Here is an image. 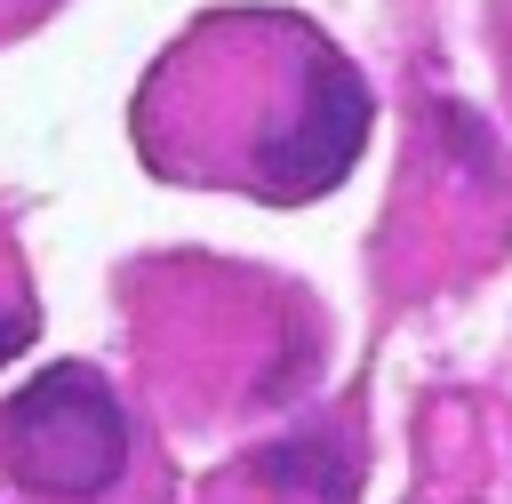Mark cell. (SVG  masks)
I'll return each mask as SVG.
<instances>
[{"mask_svg": "<svg viewBox=\"0 0 512 504\" xmlns=\"http://www.w3.org/2000/svg\"><path fill=\"white\" fill-rule=\"evenodd\" d=\"M0 472L32 504H136V432L120 392L64 360L0 408Z\"/></svg>", "mask_w": 512, "mask_h": 504, "instance_id": "obj_2", "label": "cell"}, {"mask_svg": "<svg viewBox=\"0 0 512 504\" xmlns=\"http://www.w3.org/2000/svg\"><path fill=\"white\" fill-rule=\"evenodd\" d=\"M136 136L168 176L312 200L352 168L368 88L296 16H216L152 64Z\"/></svg>", "mask_w": 512, "mask_h": 504, "instance_id": "obj_1", "label": "cell"}, {"mask_svg": "<svg viewBox=\"0 0 512 504\" xmlns=\"http://www.w3.org/2000/svg\"><path fill=\"white\" fill-rule=\"evenodd\" d=\"M48 8H56V0H0V40H8L16 24H40Z\"/></svg>", "mask_w": 512, "mask_h": 504, "instance_id": "obj_5", "label": "cell"}, {"mask_svg": "<svg viewBox=\"0 0 512 504\" xmlns=\"http://www.w3.org/2000/svg\"><path fill=\"white\" fill-rule=\"evenodd\" d=\"M32 328H40V312H32V280H24V264H16V248H8V232H0V360L24 352Z\"/></svg>", "mask_w": 512, "mask_h": 504, "instance_id": "obj_4", "label": "cell"}, {"mask_svg": "<svg viewBox=\"0 0 512 504\" xmlns=\"http://www.w3.org/2000/svg\"><path fill=\"white\" fill-rule=\"evenodd\" d=\"M224 504H352V448L344 432H296L232 464Z\"/></svg>", "mask_w": 512, "mask_h": 504, "instance_id": "obj_3", "label": "cell"}]
</instances>
